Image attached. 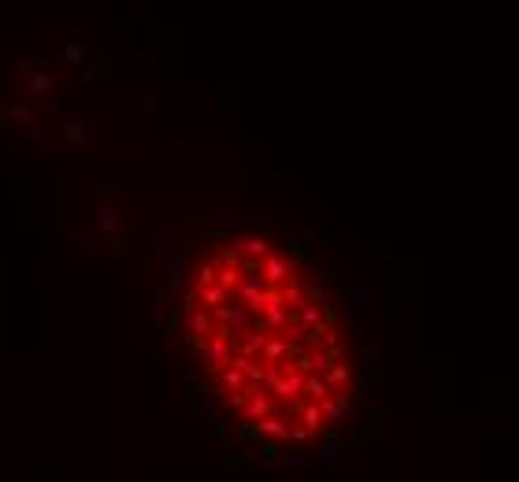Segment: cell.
Here are the masks:
<instances>
[{"mask_svg": "<svg viewBox=\"0 0 519 482\" xmlns=\"http://www.w3.org/2000/svg\"><path fill=\"white\" fill-rule=\"evenodd\" d=\"M182 341L212 401L260 445H316L349 415L356 378L342 312L267 234L223 238L193 263Z\"/></svg>", "mask_w": 519, "mask_h": 482, "instance_id": "obj_1", "label": "cell"}]
</instances>
